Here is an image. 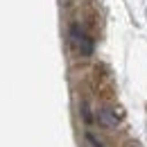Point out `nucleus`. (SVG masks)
I'll return each instance as SVG.
<instances>
[{"label":"nucleus","mask_w":147,"mask_h":147,"mask_svg":"<svg viewBox=\"0 0 147 147\" xmlns=\"http://www.w3.org/2000/svg\"><path fill=\"white\" fill-rule=\"evenodd\" d=\"M95 120L100 122V127H104V129H118V125H120V113L115 109H111V107H102V109L97 111V118Z\"/></svg>","instance_id":"nucleus-1"},{"label":"nucleus","mask_w":147,"mask_h":147,"mask_svg":"<svg viewBox=\"0 0 147 147\" xmlns=\"http://www.w3.org/2000/svg\"><path fill=\"white\" fill-rule=\"evenodd\" d=\"M84 34H86V32L82 30V25H79V23H75V20H73V23L68 25V41H70L73 50H77V48H79V43H82Z\"/></svg>","instance_id":"nucleus-2"},{"label":"nucleus","mask_w":147,"mask_h":147,"mask_svg":"<svg viewBox=\"0 0 147 147\" xmlns=\"http://www.w3.org/2000/svg\"><path fill=\"white\" fill-rule=\"evenodd\" d=\"M79 113H82L84 125H93L95 122V115H93V109H91V102L88 100H82L79 102Z\"/></svg>","instance_id":"nucleus-3"},{"label":"nucleus","mask_w":147,"mask_h":147,"mask_svg":"<svg viewBox=\"0 0 147 147\" xmlns=\"http://www.w3.org/2000/svg\"><path fill=\"white\" fill-rule=\"evenodd\" d=\"M131 147H136V145H131Z\"/></svg>","instance_id":"nucleus-4"}]
</instances>
